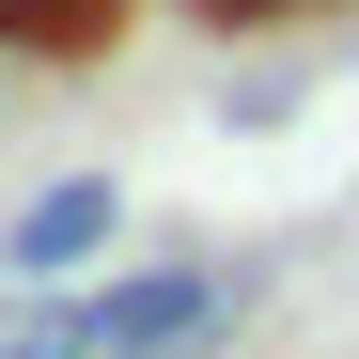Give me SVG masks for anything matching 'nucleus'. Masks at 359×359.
<instances>
[{
    "label": "nucleus",
    "instance_id": "obj_3",
    "mask_svg": "<svg viewBox=\"0 0 359 359\" xmlns=\"http://www.w3.org/2000/svg\"><path fill=\"white\" fill-rule=\"evenodd\" d=\"M0 359H94V313H79V297H0Z\"/></svg>",
    "mask_w": 359,
    "mask_h": 359
},
{
    "label": "nucleus",
    "instance_id": "obj_2",
    "mask_svg": "<svg viewBox=\"0 0 359 359\" xmlns=\"http://www.w3.org/2000/svg\"><path fill=\"white\" fill-rule=\"evenodd\" d=\"M109 250H126V188H109V172H47V188L0 219V281H32V297L109 281Z\"/></svg>",
    "mask_w": 359,
    "mask_h": 359
},
{
    "label": "nucleus",
    "instance_id": "obj_5",
    "mask_svg": "<svg viewBox=\"0 0 359 359\" xmlns=\"http://www.w3.org/2000/svg\"><path fill=\"white\" fill-rule=\"evenodd\" d=\"M0 109H16V94H0Z\"/></svg>",
    "mask_w": 359,
    "mask_h": 359
},
{
    "label": "nucleus",
    "instance_id": "obj_1",
    "mask_svg": "<svg viewBox=\"0 0 359 359\" xmlns=\"http://www.w3.org/2000/svg\"><path fill=\"white\" fill-rule=\"evenodd\" d=\"M79 313H94V359H203L234 328V281L219 266H109Z\"/></svg>",
    "mask_w": 359,
    "mask_h": 359
},
{
    "label": "nucleus",
    "instance_id": "obj_4",
    "mask_svg": "<svg viewBox=\"0 0 359 359\" xmlns=\"http://www.w3.org/2000/svg\"><path fill=\"white\" fill-rule=\"evenodd\" d=\"M109 0H0V47H79Z\"/></svg>",
    "mask_w": 359,
    "mask_h": 359
}]
</instances>
